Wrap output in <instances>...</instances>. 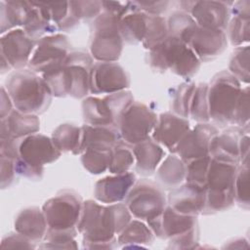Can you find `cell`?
Listing matches in <instances>:
<instances>
[{"mask_svg":"<svg viewBox=\"0 0 250 250\" xmlns=\"http://www.w3.org/2000/svg\"><path fill=\"white\" fill-rule=\"evenodd\" d=\"M132 216L148 221L158 216L167 206V197L162 188L149 180L136 181L125 198Z\"/></svg>","mask_w":250,"mask_h":250,"instance_id":"8fae6325","label":"cell"},{"mask_svg":"<svg viewBox=\"0 0 250 250\" xmlns=\"http://www.w3.org/2000/svg\"><path fill=\"white\" fill-rule=\"evenodd\" d=\"M199 240L198 226L191 229L169 239L168 248L172 249H193L196 248Z\"/></svg>","mask_w":250,"mask_h":250,"instance_id":"7dc6e473","label":"cell"},{"mask_svg":"<svg viewBox=\"0 0 250 250\" xmlns=\"http://www.w3.org/2000/svg\"><path fill=\"white\" fill-rule=\"evenodd\" d=\"M249 45L236 47L229 62V72L234 76L240 83L249 84V62H250Z\"/></svg>","mask_w":250,"mask_h":250,"instance_id":"8d00e7d4","label":"cell"},{"mask_svg":"<svg viewBox=\"0 0 250 250\" xmlns=\"http://www.w3.org/2000/svg\"><path fill=\"white\" fill-rule=\"evenodd\" d=\"M132 220L125 203L103 205L95 200L83 201L77 230L83 237L84 249H113L117 237Z\"/></svg>","mask_w":250,"mask_h":250,"instance_id":"6da1fadb","label":"cell"},{"mask_svg":"<svg viewBox=\"0 0 250 250\" xmlns=\"http://www.w3.org/2000/svg\"><path fill=\"white\" fill-rule=\"evenodd\" d=\"M0 124V140L6 138L22 139L40 130L38 115L25 114L17 109H13L7 117L2 118Z\"/></svg>","mask_w":250,"mask_h":250,"instance_id":"484cf974","label":"cell"},{"mask_svg":"<svg viewBox=\"0 0 250 250\" xmlns=\"http://www.w3.org/2000/svg\"><path fill=\"white\" fill-rule=\"evenodd\" d=\"M14 109L13 103L4 86L1 87V105H0V119L7 117Z\"/></svg>","mask_w":250,"mask_h":250,"instance_id":"11a10c76","label":"cell"},{"mask_svg":"<svg viewBox=\"0 0 250 250\" xmlns=\"http://www.w3.org/2000/svg\"><path fill=\"white\" fill-rule=\"evenodd\" d=\"M188 46L199 59L206 62L221 56L228 47L225 31L198 26L194 31Z\"/></svg>","mask_w":250,"mask_h":250,"instance_id":"ffe728a7","label":"cell"},{"mask_svg":"<svg viewBox=\"0 0 250 250\" xmlns=\"http://www.w3.org/2000/svg\"><path fill=\"white\" fill-rule=\"evenodd\" d=\"M189 129L190 124L188 118L181 117L173 112H163L158 116L150 136L161 146L175 153L178 144Z\"/></svg>","mask_w":250,"mask_h":250,"instance_id":"d6986e66","label":"cell"},{"mask_svg":"<svg viewBox=\"0 0 250 250\" xmlns=\"http://www.w3.org/2000/svg\"><path fill=\"white\" fill-rule=\"evenodd\" d=\"M83 200L73 189L64 188L46 200L42 206L48 229L59 231L77 230Z\"/></svg>","mask_w":250,"mask_h":250,"instance_id":"30bf717a","label":"cell"},{"mask_svg":"<svg viewBox=\"0 0 250 250\" xmlns=\"http://www.w3.org/2000/svg\"><path fill=\"white\" fill-rule=\"evenodd\" d=\"M133 9L142 11L151 16H161L169 5L168 1H133L131 2Z\"/></svg>","mask_w":250,"mask_h":250,"instance_id":"f907efd6","label":"cell"},{"mask_svg":"<svg viewBox=\"0 0 250 250\" xmlns=\"http://www.w3.org/2000/svg\"><path fill=\"white\" fill-rule=\"evenodd\" d=\"M211 156L195 158L186 163L185 182L206 188V178Z\"/></svg>","mask_w":250,"mask_h":250,"instance_id":"7bdbcfd3","label":"cell"},{"mask_svg":"<svg viewBox=\"0 0 250 250\" xmlns=\"http://www.w3.org/2000/svg\"><path fill=\"white\" fill-rule=\"evenodd\" d=\"M78 230L59 231L48 229L39 248L42 249H77L75 237Z\"/></svg>","mask_w":250,"mask_h":250,"instance_id":"60d3db41","label":"cell"},{"mask_svg":"<svg viewBox=\"0 0 250 250\" xmlns=\"http://www.w3.org/2000/svg\"><path fill=\"white\" fill-rule=\"evenodd\" d=\"M168 37L167 20L162 16L148 15L146 32L142 42L143 47L150 51Z\"/></svg>","mask_w":250,"mask_h":250,"instance_id":"ab89813d","label":"cell"},{"mask_svg":"<svg viewBox=\"0 0 250 250\" xmlns=\"http://www.w3.org/2000/svg\"><path fill=\"white\" fill-rule=\"evenodd\" d=\"M229 243L225 244L223 248H248V241L244 237H238L234 238L230 241H228Z\"/></svg>","mask_w":250,"mask_h":250,"instance_id":"9f6ffc18","label":"cell"},{"mask_svg":"<svg viewBox=\"0 0 250 250\" xmlns=\"http://www.w3.org/2000/svg\"><path fill=\"white\" fill-rule=\"evenodd\" d=\"M249 132L243 133L239 142V165L249 166V147H250V138Z\"/></svg>","mask_w":250,"mask_h":250,"instance_id":"db71d44e","label":"cell"},{"mask_svg":"<svg viewBox=\"0 0 250 250\" xmlns=\"http://www.w3.org/2000/svg\"><path fill=\"white\" fill-rule=\"evenodd\" d=\"M62 151L55 146L52 138L35 133L21 140L19 157L15 160L17 175L32 181L43 177L44 165L57 161Z\"/></svg>","mask_w":250,"mask_h":250,"instance_id":"5b68a950","label":"cell"},{"mask_svg":"<svg viewBox=\"0 0 250 250\" xmlns=\"http://www.w3.org/2000/svg\"><path fill=\"white\" fill-rule=\"evenodd\" d=\"M120 19L102 11L91 22L89 50L97 62H117L121 57L124 42L119 32Z\"/></svg>","mask_w":250,"mask_h":250,"instance_id":"52a82bcc","label":"cell"},{"mask_svg":"<svg viewBox=\"0 0 250 250\" xmlns=\"http://www.w3.org/2000/svg\"><path fill=\"white\" fill-rule=\"evenodd\" d=\"M208 83L201 82L195 86L189 105V116L197 123H208L209 104H208Z\"/></svg>","mask_w":250,"mask_h":250,"instance_id":"74e56055","label":"cell"},{"mask_svg":"<svg viewBox=\"0 0 250 250\" xmlns=\"http://www.w3.org/2000/svg\"><path fill=\"white\" fill-rule=\"evenodd\" d=\"M135 165L133 146L119 141L111 149V158L108 166L110 174H123L130 172Z\"/></svg>","mask_w":250,"mask_h":250,"instance_id":"d590c367","label":"cell"},{"mask_svg":"<svg viewBox=\"0 0 250 250\" xmlns=\"http://www.w3.org/2000/svg\"><path fill=\"white\" fill-rule=\"evenodd\" d=\"M15 230L29 238L35 244L42 242L47 230L48 224L45 215L37 206H29L21 209L14 222Z\"/></svg>","mask_w":250,"mask_h":250,"instance_id":"cb8c5ba5","label":"cell"},{"mask_svg":"<svg viewBox=\"0 0 250 250\" xmlns=\"http://www.w3.org/2000/svg\"><path fill=\"white\" fill-rule=\"evenodd\" d=\"M52 140L55 146L62 152L80 154L82 129L73 123H62L52 133Z\"/></svg>","mask_w":250,"mask_h":250,"instance_id":"1f68e13d","label":"cell"},{"mask_svg":"<svg viewBox=\"0 0 250 250\" xmlns=\"http://www.w3.org/2000/svg\"><path fill=\"white\" fill-rule=\"evenodd\" d=\"M111 149L104 147H88L81 153L83 167L93 175H100L106 170L111 158Z\"/></svg>","mask_w":250,"mask_h":250,"instance_id":"e575fe53","label":"cell"},{"mask_svg":"<svg viewBox=\"0 0 250 250\" xmlns=\"http://www.w3.org/2000/svg\"><path fill=\"white\" fill-rule=\"evenodd\" d=\"M249 86H246L241 89L238 96L230 124L243 128L249 125Z\"/></svg>","mask_w":250,"mask_h":250,"instance_id":"bcb514c9","label":"cell"},{"mask_svg":"<svg viewBox=\"0 0 250 250\" xmlns=\"http://www.w3.org/2000/svg\"><path fill=\"white\" fill-rule=\"evenodd\" d=\"M195 86L196 84L192 81L183 82L178 86L173 95L171 104L173 113L184 118L189 116V105Z\"/></svg>","mask_w":250,"mask_h":250,"instance_id":"b9f144b4","label":"cell"},{"mask_svg":"<svg viewBox=\"0 0 250 250\" xmlns=\"http://www.w3.org/2000/svg\"><path fill=\"white\" fill-rule=\"evenodd\" d=\"M130 7V11L120 19L119 32L124 43L137 45L142 43L145 38L148 15L133 9L131 2Z\"/></svg>","mask_w":250,"mask_h":250,"instance_id":"83f0119b","label":"cell"},{"mask_svg":"<svg viewBox=\"0 0 250 250\" xmlns=\"http://www.w3.org/2000/svg\"><path fill=\"white\" fill-rule=\"evenodd\" d=\"M50 20L57 30L69 31L79 24V21L71 12L69 1L45 2Z\"/></svg>","mask_w":250,"mask_h":250,"instance_id":"836d02e7","label":"cell"},{"mask_svg":"<svg viewBox=\"0 0 250 250\" xmlns=\"http://www.w3.org/2000/svg\"><path fill=\"white\" fill-rule=\"evenodd\" d=\"M158 116L146 104L134 101L117 122L121 140L134 146L150 136Z\"/></svg>","mask_w":250,"mask_h":250,"instance_id":"7c38bea8","label":"cell"},{"mask_svg":"<svg viewBox=\"0 0 250 250\" xmlns=\"http://www.w3.org/2000/svg\"><path fill=\"white\" fill-rule=\"evenodd\" d=\"M218 133V128L210 123H197L180 141L175 154L185 163L195 158L207 156L209 155L210 143Z\"/></svg>","mask_w":250,"mask_h":250,"instance_id":"2e32d148","label":"cell"},{"mask_svg":"<svg viewBox=\"0 0 250 250\" xmlns=\"http://www.w3.org/2000/svg\"><path fill=\"white\" fill-rule=\"evenodd\" d=\"M35 40L31 39L22 28H15L1 35L0 54L13 69L21 70L25 67L36 46Z\"/></svg>","mask_w":250,"mask_h":250,"instance_id":"9a60e30c","label":"cell"},{"mask_svg":"<svg viewBox=\"0 0 250 250\" xmlns=\"http://www.w3.org/2000/svg\"><path fill=\"white\" fill-rule=\"evenodd\" d=\"M232 3L214 0L193 1L188 14L198 26L226 32L230 20V7Z\"/></svg>","mask_w":250,"mask_h":250,"instance_id":"e0dca14e","label":"cell"},{"mask_svg":"<svg viewBox=\"0 0 250 250\" xmlns=\"http://www.w3.org/2000/svg\"><path fill=\"white\" fill-rule=\"evenodd\" d=\"M30 8V1L9 0L0 2V33L1 35L17 26H21L24 17Z\"/></svg>","mask_w":250,"mask_h":250,"instance_id":"4dcf8cb0","label":"cell"},{"mask_svg":"<svg viewBox=\"0 0 250 250\" xmlns=\"http://www.w3.org/2000/svg\"><path fill=\"white\" fill-rule=\"evenodd\" d=\"M135 169L141 176L152 175L165 156L162 146L151 136L133 146Z\"/></svg>","mask_w":250,"mask_h":250,"instance_id":"d4e9b609","label":"cell"},{"mask_svg":"<svg viewBox=\"0 0 250 250\" xmlns=\"http://www.w3.org/2000/svg\"><path fill=\"white\" fill-rule=\"evenodd\" d=\"M133 102L134 97L129 90L107 94L103 98L88 96L81 104L85 124L116 126L121 115Z\"/></svg>","mask_w":250,"mask_h":250,"instance_id":"9c48e42d","label":"cell"},{"mask_svg":"<svg viewBox=\"0 0 250 250\" xmlns=\"http://www.w3.org/2000/svg\"><path fill=\"white\" fill-rule=\"evenodd\" d=\"M11 69H13V68H12L11 65L8 63V62H7L4 58L1 57V73L4 74V73L10 71Z\"/></svg>","mask_w":250,"mask_h":250,"instance_id":"6f0895ef","label":"cell"},{"mask_svg":"<svg viewBox=\"0 0 250 250\" xmlns=\"http://www.w3.org/2000/svg\"><path fill=\"white\" fill-rule=\"evenodd\" d=\"M69 5L72 14L79 21L92 22L103 11L102 1H69Z\"/></svg>","mask_w":250,"mask_h":250,"instance_id":"f6af8a7d","label":"cell"},{"mask_svg":"<svg viewBox=\"0 0 250 250\" xmlns=\"http://www.w3.org/2000/svg\"><path fill=\"white\" fill-rule=\"evenodd\" d=\"M158 185L165 188L173 189L186 179V163L175 153L168 155L156 169Z\"/></svg>","mask_w":250,"mask_h":250,"instance_id":"f1b7e54d","label":"cell"},{"mask_svg":"<svg viewBox=\"0 0 250 250\" xmlns=\"http://www.w3.org/2000/svg\"><path fill=\"white\" fill-rule=\"evenodd\" d=\"M147 62L149 67L156 72L170 70L183 78L195 75L201 64L188 44L170 36L148 51Z\"/></svg>","mask_w":250,"mask_h":250,"instance_id":"277c9868","label":"cell"},{"mask_svg":"<svg viewBox=\"0 0 250 250\" xmlns=\"http://www.w3.org/2000/svg\"><path fill=\"white\" fill-rule=\"evenodd\" d=\"M205 196V188L185 183L170 190L167 205L181 214L197 217L204 208Z\"/></svg>","mask_w":250,"mask_h":250,"instance_id":"44dd1931","label":"cell"},{"mask_svg":"<svg viewBox=\"0 0 250 250\" xmlns=\"http://www.w3.org/2000/svg\"><path fill=\"white\" fill-rule=\"evenodd\" d=\"M21 139L6 138L0 140V155L16 160L19 157V148Z\"/></svg>","mask_w":250,"mask_h":250,"instance_id":"816d5d0a","label":"cell"},{"mask_svg":"<svg viewBox=\"0 0 250 250\" xmlns=\"http://www.w3.org/2000/svg\"><path fill=\"white\" fill-rule=\"evenodd\" d=\"M4 87L14 108L22 113L40 115L51 104L53 96L47 83L30 69L16 70L8 77Z\"/></svg>","mask_w":250,"mask_h":250,"instance_id":"3957f363","label":"cell"},{"mask_svg":"<svg viewBox=\"0 0 250 250\" xmlns=\"http://www.w3.org/2000/svg\"><path fill=\"white\" fill-rule=\"evenodd\" d=\"M208 85L210 119L218 125H229L242 89L241 83L228 70H222L213 76Z\"/></svg>","mask_w":250,"mask_h":250,"instance_id":"ba28073f","label":"cell"},{"mask_svg":"<svg viewBox=\"0 0 250 250\" xmlns=\"http://www.w3.org/2000/svg\"><path fill=\"white\" fill-rule=\"evenodd\" d=\"M249 132V125L240 128L229 127L214 136L209 146L211 158L239 165V142L243 133Z\"/></svg>","mask_w":250,"mask_h":250,"instance_id":"603a6c76","label":"cell"},{"mask_svg":"<svg viewBox=\"0 0 250 250\" xmlns=\"http://www.w3.org/2000/svg\"><path fill=\"white\" fill-rule=\"evenodd\" d=\"M37 244L32 242L26 236L18 231L7 233L1 241V248H20V249H34Z\"/></svg>","mask_w":250,"mask_h":250,"instance_id":"c3c4849f","label":"cell"},{"mask_svg":"<svg viewBox=\"0 0 250 250\" xmlns=\"http://www.w3.org/2000/svg\"><path fill=\"white\" fill-rule=\"evenodd\" d=\"M146 224L154 235L161 239H170L198 226L197 217L181 214L169 205L158 216L146 221Z\"/></svg>","mask_w":250,"mask_h":250,"instance_id":"ac0fdd59","label":"cell"},{"mask_svg":"<svg viewBox=\"0 0 250 250\" xmlns=\"http://www.w3.org/2000/svg\"><path fill=\"white\" fill-rule=\"evenodd\" d=\"M234 202L245 210L250 207L249 166L238 165L234 181Z\"/></svg>","mask_w":250,"mask_h":250,"instance_id":"ee69618b","label":"cell"},{"mask_svg":"<svg viewBox=\"0 0 250 250\" xmlns=\"http://www.w3.org/2000/svg\"><path fill=\"white\" fill-rule=\"evenodd\" d=\"M167 20L168 36L181 40L188 45L194 31L198 27L192 17L182 10L173 12Z\"/></svg>","mask_w":250,"mask_h":250,"instance_id":"d6a6232c","label":"cell"},{"mask_svg":"<svg viewBox=\"0 0 250 250\" xmlns=\"http://www.w3.org/2000/svg\"><path fill=\"white\" fill-rule=\"evenodd\" d=\"M226 30L227 38L233 47L248 44L250 38V16L231 15Z\"/></svg>","mask_w":250,"mask_h":250,"instance_id":"f35d334b","label":"cell"},{"mask_svg":"<svg viewBox=\"0 0 250 250\" xmlns=\"http://www.w3.org/2000/svg\"><path fill=\"white\" fill-rule=\"evenodd\" d=\"M103 11L109 12L120 18L125 16L131 9L130 2H119V1H102Z\"/></svg>","mask_w":250,"mask_h":250,"instance_id":"f5cc1de1","label":"cell"},{"mask_svg":"<svg viewBox=\"0 0 250 250\" xmlns=\"http://www.w3.org/2000/svg\"><path fill=\"white\" fill-rule=\"evenodd\" d=\"M131 85L130 75L117 62H96L90 73V93L112 94L127 90Z\"/></svg>","mask_w":250,"mask_h":250,"instance_id":"5bb4252c","label":"cell"},{"mask_svg":"<svg viewBox=\"0 0 250 250\" xmlns=\"http://www.w3.org/2000/svg\"><path fill=\"white\" fill-rule=\"evenodd\" d=\"M93 60L90 53L74 50L68 54L61 66L42 74L52 96L86 98L90 93V73L94 64Z\"/></svg>","mask_w":250,"mask_h":250,"instance_id":"7a4b0ae2","label":"cell"},{"mask_svg":"<svg viewBox=\"0 0 250 250\" xmlns=\"http://www.w3.org/2000/svg\"><path fill=\"white\" fill-rule=\"evenodd\" d=\"M155 235L150 228L142 220H131L124 229L117 235L118 246L148 247L154 241Z\"/></svg>","mask_w":250,"mask_h":250,"instance_id":"f546056e","label":"cell"},{"mask_svg":"<svg viewBox=\"0 0 250 250\" xmlns=\"http://www.w3.org/2000/svg\"><path fill=\"white\" fill-rule=\"evenodd\" d=\"M0 172H1V188H10L15 182L17 172L15 160L0 155Z\"/></svg>","mask_w":250,"mask_h":250,"instance_id":"681fc988","label":"cell"},{"mask_svg":"<svg viewBox=\"0 0 250 250\" xmlns=\"http://www.w3.org/2000/svg\"><path fill=\"white\" fill-rule=\"evenodd\" d=\"M136 181L137 178L133 172L112 174V176L102 178L95 184L94 196L97 201L104 204L122 202Z\"/></svg>","mask_w":250,"mask_h":250,"instance_id":"7402d4cb","label":"cell"},{"mask_svg":"<svg viewBox=\"0 0 250 250\" xmlns=\"http://www.w3.org/2000/svg\"><path fill=\"white\" fill-rule=\"evenodd\" d=\"M82 138L80 154L88 147L112 148L121 137L116 126H102L84 124L81 126Z\"/></svg>","mask_w":250,"mask_h":250,"instance_id":"4316f807","label":"cell"},{"mask_svg":"<svg viewBox=\"0 0 250 250\" xmlns=\"http://www.w3.org/2000/svg\"><path fill=\"white\" fill-rule=\"evenodd\" d=\"M68 37L62 33H54L40 38L27 64L28 69L44 74L61 66L71 52Z\"/></svg>","mask_w":250,"mask_h":250,"instance_id":"4fadbf2b","label":"cell"},{"mask_svg":"<svg viewBox=\"0 0 250 250\" xmlns=\"http://www.w3.org/2000/svg\"><path fill=\"white\" fill-rule=\"evenodd\" d=\"M238 165L211 158L207 178L203 215L226 211L234 204V181Z\"/></svg>","mask_w":250,"mask_h":250,"instance_id":"8992f818","label":"cell"}]
</instances>
